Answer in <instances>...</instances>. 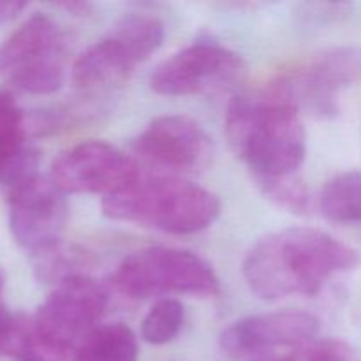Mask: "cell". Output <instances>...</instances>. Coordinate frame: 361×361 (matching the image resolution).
I'll list each match as a JSON object with an SVG mask.
<instances>
[{
  "mask_svg": "<svg viewBox=\"0 0 361 361\" xmlns=\"http://www.w3.org/2000/svg\"><path fill=\"white\" fill-rule=\"evenodd\" d=\"M27 116L11 92L0 90V154L27 141Z\"/></svg>",
  "mask_w": 361,
  "mask_h": 361,
  "instance_id": "ffe728a7",
  "label": "cell"
},
{
  "mask_svg": "<svg viewBox=\"0 0 361 361\" xmlns=\"http://www.w3.org/2000/svg\"><path fill=\"white\" fill-rule=\"evenodd\" d=\"M27 9V2H18V0H0V25L9 23L14 18L20 16Z\"/></svg>",
  "mask_w": 361,
  "mask_h": 361,
  "instance_id": "7402d4cb",
  "label": "cell"
},
{
  "mask_svg": "<svg viewBox=\"0 0 361 361\" xmlns=\"http://www.w3.org/2000/svg\"><path fill=\"white\" fill-rule=\"evenodd\" d=\"M164 25L150 14L122 18L108 35L85 49L73 66V81L83 90L122 85L134 67L145 62L164 41Z\"/></svg>",
  "mask_w": 361,
  "mask_h": 361,
  "instance_id": "5b68a950",
  "label": "cell"
},
{
  "mask_svg": "<svg viewBox=\"0 0 361 361\" xmlns=\"http://www.w3.org/2000/svg\"><path fill=\"white\" fill-rule=\"evenodd\" d=\"M256 182L268 200L274 201L277 207L291 212V214L303 215L310 208L309 192H307L305 185L296 178V175L279 176V178H259Z\"/></svg>",
  "mask_w": 361,
  "mask_h": 361,
  "instance_id": "d6986e66",
  "label": "cell"
},
{
  "mask_svg": "<svg viewBox=\"0 0 361 361\" xmlns=\"http://www.w3.org/2000/svg\"><path fill=\"white\" fill-rule=\"evenodd\" d=\"M319 331V321L312 314L284 310L240 319L221 334V349L235 360L263 356L279 348H300L309 344Z\"/></svg>",
  "mask_w": 361,
  "mask_h": 361,
  "instance_id": "7c38bea8",
  "label": "cell"
},
{
  "mask_svg": "<svg viewBox=\"0 0 361 361\" xmlns=\"http://www.w3.org/2000/svg\"><path fill=\"white\" fill-rule=\"evenodd\" d=\"M108 303L104 288L88 275L80 274L55 286L34 316L41 338L69 353L76 360L78 345L101 319Z\"/></svg>",
  "mask_w": 361,
  "mask_h": 361,
  "instance_id": "52a82bcc",
  "label": "cell"
},
{
  "mask_svg": "<svg viewBox=\"0 0 361 361\" xmlns=\"http://www.w3.org/2000/svg\"><path fill=\"white\" fill-rule=\"evenodd\" d=\"M69 207L51 178L34 180L9 192V229L20 247L30 254L60 242Z\"/></svg>",
  "mask_w": 361,
  "mask_h": 361,
  "instance_id": "30bf717a",
  "label": "cell"
},
{
  "mask_svg": "<svg viewBox=\"0 0 361 361\" xmlns=\"http://www.w3.org/2000/svg\"><path fill=\"white\" fill-rule=\"evenodd\" d=\"M4 286H6V275H4V270L0 268V337H2V334L6 331V328L9 326L11 319H13V314L9 312V309H7L6 303H4L2 300Z\"/></svg>",
  "mask_w": 361,
  "mask_h": 361,
  "instance_id": "603a6c76",
  "label": "cell"
},
{
  "mask_svg": "<svg viewBox=\"0 0 361 361\" xmlns=\"http://www.w3.org/2000/svg\"><path fill=\"white\" fill-rule=\"evenodd\" d=\"M298 108L328 118L338 113V95L361 80V48L338 46L321 51L291 76H284Z\"/></svg>",
  "mask_w": 361,
  "mask_h": 361,
  "instance_id": "8fae6325",
  "label": "cell"
},
{
  "mask_svg": "<svg viewBox=\"0 0 361 361\" xmlns=\"http://www.w3.org/2000/svg\"><path fill=\"white\" fill-rule=\"evenodd\" d=\"M226 140L254 178L296 175L307 155L300 108L284 78L256 94L236 95L226 109Z\"/></svg>",
  "mask_w": 361,
  "mask_h": 361,
  "instance_id": "7a4b0ae2",
  "label": "cell"
},
{
  "mask_svg": "<svg viewBox=\"0 0 361 361\" xmlns=\"http://www.w3.org/2000/svg\"><path fill=\"white\" fill-rule=\"evenodd\" d=\"M355 249L312 228H288L257 240L243 259V277L261 300L314 296L335 274L358 267Z\"/></svg>",
  "mask_w": 361,
  "mask_h": 361,
  "instance_id": "6da1fadb",
  "label": "cell"
},
{
  "mask_svg": "<svg viewBox=\"0 0 361 361\" xmlns=\"http://www.w3.org/2000/svg\"><path fill=\"white\" fill-rule=\"evenodd\" d=\"M0 78L34 95H48L62 88L63 39L48 14H32L0 44Z\"/></svg>",
  "mask_w": 361,
  "mask_h": 361,
  "instance_id": "8992f818",
  "label": "cell"
},
{
  "mask_svg": "<svg viewBox=\"0 0 361 361\" xmlns=\"http://www.w3.org/2000/svg\"><path fill=\"white\" fill-rule=\"evenodd\" d=\"M183 307L175 298H161L145 316L141 323V337L154 345L169 344L182 330Z\"/></svg>",
  "mask_w": 361,
  "mask_h": 361,
  "instance_id": "e0dca14e",
  "label": "cell"
},
{
  "mask_svg": "<svg viewBox=\"0 0 361 361\" xmlns=\"http://www.w3.org/2000/svg\"><path fill=\"white\" fill-rule=\"evenodd\" d=\"M115 284L133 300L164 295H189L210 298L221 286L214 268L189 250L152 247L122 261Z\"/></svg>",
  "mask_w": 361,
  "mask_h": 361,
  "instance_id": "277c9868",
  "label": "cell"
},
{
  "mask_svg": "<svg viewBox=\"0 0 361 361\" xmlns=\"http://www.w3.org/2000/svg\"><path fill=\"white\" fill-rule=\"evenodd\" d=\"M324 219L334 224H361V171L351 169L335 175L324 183L319 196Z\"/></svg>",
  "mask_w": 361,
  "mask_h": 361,
  "instance_id": "5bb4252c",
  "label": "cell"
},
{
  "mask_svg": "<svg viewBox=\"0 0 361 361\" xmlns=\"http://www.w3.org/2000/svg\"><path fill=\"white\" fill-rule=\"evenodd\" d=\"M102 214L162 233L190 235L214 224L221 201L210 190L178 176L140 175L129 187L102 200Z\"/></svg>",
  "mask_w": 361,
  "mask_h": 361,
  "instance_id": "3957f363",
  "label": "cell"
},
{
  "mask_svg": "<svg viewBox=\"0 0 361 361\" xmlns=\"http://www.w3.org/2000/svg\"><path fill=\"white\" fill-rule=\"evenodd\" d=\"M259 361H353V353L341 341H312L296 348L288 356Z\"/></svg>",
  "mask_w": 361,
  "mask_h": 361,
  "instance_id": "44dd1931",
  "label": "cell"
},
{
  "mask_svg": "<svg viewBox=\"0 0 361 361\" xmlns=\"http://www.w3.org/2000/svg\"><path fill=\"white\" fill-rule=\"evenodd\" d=\"M141 175L136 161L104 141H85L56 157L51 180L63 194H102L129 187Z\"/></svg>",
  "mask_w": 361,
  "mask_h": 361,
  "instance_id": "9c48e42d",
  "label": "cell"
},
{
  "mask_svg": "<svg viewBox=\"0 0 361 361\" xmlns=\"http://www.w3.org/2000/svg\"><path fill=\"white\" fill-rule=\"evenodd\" d=\"M32 256H34V271L37 279L49 284H60L66 279L80 275L78 270L87 267V254L74 247L63 245L62 242L39 250Z\"/></svg>",
  "mask_w": 361,
  "mask_h": 361,
  "instance_id": "2e32d148",
  "label": "cell"
},
{
  "mask_svg": "<svg viewBox=\"0 0 361 361\" xmlns=\"http://www.w3.org/2000/svg\"><path fill=\"white\" fill-rule=\"evenodd\" d=\"M134 152L147 161L176 171H201L214 159V143L207 130L183 115L152 120L134 140Z\"/></svg>",
  "mask_w": 361,
  "mask_h": 361,
  "instance_id": "4fadbf2b",
  "label": "cell"
},
{
  "mask_svg": "<svg viewBox=\"0 0 361 361\" xmlns=\"http://www.w3.org/2000/svg\"><path fill=\"white\" fill-rule=\"evenodd\" d=\"M59 6L66 9L67 13L73 14V16H87V14L94 11V6L88 2H62Z\"/></svg>",
  "mask_w": 361,
  "mask_h": 361,
  "instance_id": "cb8c5ba5",
  "label": "cell"
},
{
  "mask_svg": "<svg viewBox=\"0 0 361 361\" xmlns=\"http://www.w3.org/2000/svg\"><path fill=\"white\" fill-rule=\"evenodd\" d=\"M137 338L122 323L102 324L94 328L76 349L74 361H136Z\"/></svg>",
  "mask_w": 361,
  "mask_h": 361,
  "instance_id": "9a60e30c",
  "label": "cell"
},
{
  "mask_svg": "<svg viewBox=\"0 0 361 361\" xmlns=\"http://www.w3.org/2000/svg\"><path fill=\"white\" fill-rule=\"evenodd\" d=\"M41 154L28 141L16 145L0 154V187L7 190L18 189L39 176Z\"/></svg>",
  "mask_w": 361,
  "mask_h": 361,
  "instance_id": "ac0fdd59",
  "label": "cell"
},
{
  "mask_svg": "<svg viewBox=\"0 0 361 361\" xmlns=\"http://www.w3.org/2000/svg\"><path fill=\"white\" fill-rule=\"evenodd\" d=\"M245 63L231 49L210 41H200L175 53L154 71L150 87L168 97L207 94L242 81Z\"/></svg>",
  "mask_w": 361,
  "mask_h": 361,
  "instance_id": "ba28073f",
  "label": "cell"
}]
</instances>
